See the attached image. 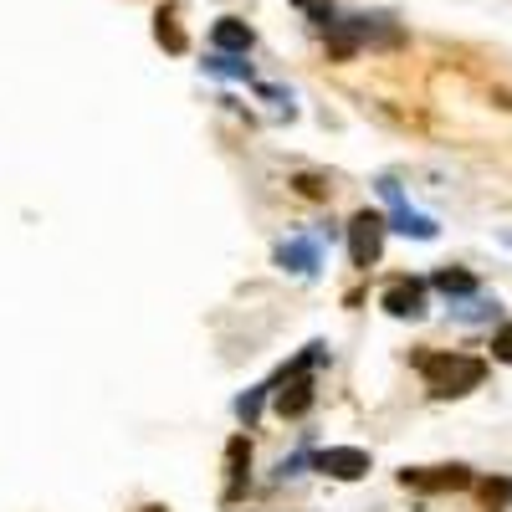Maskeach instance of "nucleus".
I'll list each match as a JSON object with an SVG mask.
<instances>
[{"label": "nucleus", "instance_id": "2", "mask_svg": "<svg viewBox=\"0 0 512 512\" xmlns=\"http://www.w3.org/2000/svg\"><path fill=\"white\" fill-rule=\"evenodd\" d=\"M384 251V216H374V210H359V216L349 221V262L354 267H374Z\"/></svg>", "mask_w": 512, "mask_h": 512}, {"label": "nucleus", "instance_id": "12", "mask_svg": "<svg viewBox=\"0 0 512 512\" xmlns=\"http://www.w3.org/2000/svg\"><path fill=\"white\" fill-rule=\"evenodd\" d=\"M205 72H216V77H251V67L241 62V57H231V52H210V62H205Z\"/></svg>", "mask_w": 512, "mask_h": 512}, {"label": "nucleus", "instance_id": "7", "mask_svg": "<svg viewBox=\"0 0 512 512\" xmlns=\"http://www.w3.org/2000/svg\"><path fill=\"white\" fill-rule=\"evenodd\" d=\"M384 313L420 318V313H425V287H420V282H390V287H384Z\"/></svg>", "mask_w": 512, "mask_h": 512}, {"label": "nucleus", "instance_id": "11", "mask_svg": "<svg viewBox=\"0 0 512 512\" xmlns=\"http://www.w3.org/2000/svg\"><path fill=\"white\" fill-rule=\"evenodd\" d=\"M477 492H482V507H487V512H502V507L512 502V477H487Z\"/></svg>", "mask_w": 512, "mask_h": 512}, {"label": "nucleus", "instance_id": "18", "mask_svg": "<svg viewBox=\"0 0 512 512\" xmlns=\"http://www.w3.org/2000/svg\"><path fill=\"white\" fill-rule=\"evenodd\" d=\"M297 6H308V11H318V0H297Z\"/></svg>", "mask_w": 512, "mask_h": 512}, {"label": "nucleus", "instance_id": "14", "mask_svg": "<svg viewBox=\"0 0 512 512\" xmlns=\"http://www.w3.org/2000/svg\"><path fill=\"white\" fill-rule=\"evenodd\" d=\"M292 190L303 195V200H328V190H333V185H328V180H318V175H297V180H292Z\"/></svg>", "mask_w": 512, "mask_h": 512}, {"label": "nucleus", "instance_id": "17", "mask_svg": "<svg viewBox=\"0 0 512 512\" xmlns=\"http://www.w3.org/2000/svg\"><path fill=\"white\" fill-rule=\"evenodd\" d=\"M241 456H246V441H231V477H241Z\"/></svg>", "mask_w": 512, "mask_h": 512}, {"label": "nucleus", "instance_id": "8", "mask_svg": "<svg viewBox=\"0 0 512 512\" xmlns=\"http://www.w3.org/2000/svg\"><path fill=\"white\" fill-rule=\"evenodd\" d=\"M216 52H231V57L241 52V57H246V52H251V26L236 21V16H221V21H216Z\"/></svg>", "mask_w": 512, "mask_h": 512}, {"label": "nucleus", "instance_id": "19", "mask_svg": "<svg viewBox=\"0 0 512 512\" xmlns=\"http://www.w3.org/2000/svg\"><path fill=\"white\" fill-rule=\"evenodd\" d=\"M144 512H164V507H144Z\"/></svg>", "mask_w": 512, "mask_h": 512}, {"label": "nucleus", "instance_id": "13", "mask_svg": "<svg viewBox=\"0 0 512 512\" xmlns=\"http://www.w3.org/2000/svg\"><path fill=\"white\" fill-rule=\"evenodd\" d=\"M154 36H159V47H169V52H185V31L175 26V16H169V11H159Z\"/></svg>", "mask_w": 512, "mask_h": 512}, {"label": "nucleus", "instance_id": "1", "mask_svg": "<svg viewBox=\"0 0 512 512\" xmlns=\"http://www.w3.org/2000/svg\"><path fill=\"white\" fill-rule=\"evenodd\" d=\"M420 379L431 384V395L451 400V395H472L477 384L487 379V364L477 354H420L415 359Z\"/></svg>", "mask_w": 512, "mask_h": 512}, {"label": "nucleus", "instance_id": "9", "mask_svg": "<svg viewBox=\"0 0 512 512\" xmlns=\"http://www.w3.org/2000/svg\"><path fill=\"white\" fill-rule=\"evenodd\" d=\"M431 282H436V292L451 297V303H461V297H477V277H472V272H461V267H441Z\"/></svg>", "mask_w": 512, "mask_h": 512}, {"label": "nucleus", "instance_id": "5", "mask_svg": "<svg viewBox=\"0 0 512 512\" xmlns=\"http://www.w3.org/2000/svg\"><path fill=\"white\" fill-rule=\"evenodd\" d=\"M318 472H328L338 482H359L369 472V451H359V446H328V451H318Z\"/></svg>", "mask_w": 512, "mask_h": 512}, {"label": "nucleus", "instance_id": "16", "mask_svg": "<svg viewBox=\"0 0 512 512\" xmlns=\"http://www.w3.org/2000/svg\"><path fill=\"white\" fill-rule=\"evenodd\" d=\"M262 395H267V384H262V390H251V395H241V400H236V415H241V420H256V410H262Z\"/></svg>", "mask_w": 512, "mask_h": 512}, {"label": "nucleus", "instance_id": "3", "mask_svg": "<svg viewBox=\"0 0 512 512\" xmlns=\"http://www.w3.org/2000/svg\"><path fill=\"white\" fill-rule=\"evenodd\" d=\"M379 195L390 200V226H395V231H405V236H415V241H431V236H436V221L420 216V210H410L405 195H400V185H395L390 175L379 180Z\"/></svg>", "mask_w": 512, "mask_h": 512}, {"label": "nucleus", "instance_id": "15", "mask_svg": "<svg viewBox=\"0 0 512 512\" xmlns=\"http://www.w3.org/2000/svg\"><path fill=\"white\" fill-rule=\"evenodd\" d=\"M492 354H497L502 364H512V323H502V328L492 333Z\"/></svg>", "mask_w": 512, "mask_h": 512}, {"label": "nucleus", "instance_id": "10", "mask_svg": "<svg viewBox=\"0 0 512 512\" xmlns=\"http://www.w3.org/2000/svg\"><path fill=\"white\" fill-rule=\"evenodd\" d=\"M451 313L461 323H492L497 318V297H461V303H451Z\"/></svg>", "mask_w": 512, "mask_h": 512}, {"label": "nucleus", "instance_id": "4", "mask_svg": "<svg viewBox=\"0 0 512 512\" xmlns=\"http://www.w3.org/2000/svg\"><path fill=\"white\" fill-rule=\"evenodd\" d=\"M277 267L292 272V277H313V272L323 267L318 236H292V241H282V246H277Z\"/></svg>", "mask_w": 512, "mask_h": 512}, {"label": "nucleus", "instance_id": "6", "mask_svg": "<svg viewBox=\"0 0 512 512\" xmlns=\"http://www.w3.org/2000/svg\"><path fill=\"white\" fill-rule=\"evenodd\" d=\"M400 482L420 492H461V487H472V472L466 466H431V472H400Z\"/></svg>", "mask_w": 512, "mask_h": 512}]
</instances>
